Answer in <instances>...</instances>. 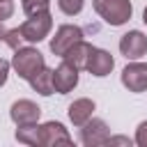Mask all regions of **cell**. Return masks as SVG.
Returning <instances> with one entry per match:
<instances>
[{
	"instance_id": "603a6c76",
	"label": "cell",
	"mask_w": 147,
	"mask_h": 147,
	"mask_svg": "<svg viewBox=\"0 0 147 147\" xmlns=\"http://www.w3.org/2000/svg\"><path fill=\"white\" fill-rule=\"evenodd\" d=\"M142 21H145V25H147V7H145V11H142Z\"/></svg>"
},
{
	"instance_id": "4fadbf2b",
	"label": "cell",
	"mask_w": 147,
	"mask_h": 147,
	"mask_svg": "<svg viewBox=\"0 0 147 147\" xmlns=\"http://www.w3.org/2000/svg\"><path fill=\"white\" fill-rule=\"evenodd\" d=\"M94 113V101L92 99H76L71 106H69V119L76 124V126H83Z\"/></svg>"
},
{
	"instance_id": "e0dca14e",
	"label": "cell",
	"mask_w": 147,
	"mask_h": 147,
	"mask_svg": "<svg viewBox=\"0 0 147 147\" xmlns=\"http://www.w3.org/2000/svg\"><path fill=\"white\" fill-rule=\"evenodd\" d=\"M57 7L67 14V16H76L83 9V0H57Z\"/></svg>"
},
{
	"instance_id": "ffe728a7",
	"label": "cell",
	"mask_w": 147,
	"mask_h": 147,
	"mask_svg": "<svg viewBox=\"0 0 147 147\" xmlns=\"http://www.w3.org/2000/svg\"><path fill=\"white\" fill-rule=\"evenodd\" d=\"M106 145H124V147H131V140L126 138V136H108V140H106Z\"/></svg>"
},
{
	"instance_id": "52a82bcc",
	"label": "cell",
	"mask_w": 147,
	"mask_h": 147,
	"mask_svg": "<svg viewBox=\"0 0 147 147\" xmlns=\"http://www.w3.org/2000/svg\"><path fill=\"white\" fill-rule=\"evenodd\" d=\"M122 85L129 92H145L147 90V64L145 62H131L122 71Z\"/></svg>"
},
{
	"instance_id": "30bf717a",
	"label": "cell",
	"mask_w": 147,
	"mask_h": 147,
	"mask_svg": "<svg viewBox=\"0 0 147 147\" xmlns=\"http://www.w3.org/2000/svg\"><path fill=\"white\" fill-rule=\"evenodd\" d=\"M78 85V69L71 67L69 62H62L57 69H53V90L60 94L71 92Z\"/></svg>"
},
{
	"instance_id": "5b68a950",
	"label": "cell",
	"mask_w": 147,
	"mask_h": 147,
	"mask_svg": "<svg viewBox=\"0 0 147 147\" xmlns=\"http://www.w3.org/2000/svg\"><path fill=\"white\" fill-rule=\"evenodd\" d=\"M80 39H83V30H80L78 25H60L57 32H55V37L51 39V51L62 57V55H64L76 41H80Z\"/></svg>"
},
{
	"instance_id": "7c38bea8",
	"label": "cell",
	"mask_w": 147,
	"mask_h": 147,
	"mask_svg": "<svg viewBox=\"0 0 147 147\" xmlns=\"http://www.w3.org/2000/svg\"><path fill=\"white\" fill-rule=\"evenodd\" d=\"M92 44H87V41H76L64 55H62V60L64 62H69L71 67H76V69H85L87 67V60H90V53H92Z\"/></svg>"
},
{
	"instance_id": "ba28073f",
	"label": "cell",
	"mask_w": 147,
	"mask_h": 147,
	"mask_svg": "<svg viewBox=\"0 0 147 147\" xmlns=\"http://www.w3.org/2000/svg\"><path fill=\"white\" fill-rule=\"evenodd\" d=\"M119 51L126 60H138L147 53V37L140 30H131L126 34H122L119 39Z\"/></svg>"
},
{
	"instance_id": "9c48e42d",
	"label": "cell",
	"mask_w": 147,
	"mask_h": 147,
	"mask_svg": "<svg viewBox=\"0 0 147 147\" xmlns=\"http://www.w3.org/2000/svg\"><path fill=\"white\" fill-rule=\"evenodd\" d=\"M39 115H41V108L34 101H30V99H18L9 108V117L18 126L21 124H34V122H39Z\"/></svg>"
},
{
	"instance_id": "44dd1931",
	"label": "cell",
	"mask_w": 147,
	"mask_h": 147,
	"mask_svg": "<svg viewBox=\"0 0 147 147\" xmlns=\"http://www.w3.org/2000/svg\"><path fill=\"white\" fill-rule=\"evenodd\" d=\"M7 76H9V62L0 57V87L7 83Z\"/></svg>"
},
{
	"instance_id": "6da1fadb",
	"label": "cell",
	"mask_w": 147,
	"mask_h": 147,
	"mask_svg": "<svg viewBox=\"0 0 147 147\" xmlns=\"http://www.w3.org/2000/svg\"><path fill=\"white\" fill-rule=\"evenodd\" d=\"M92 5H94V11L108 25H124L133 14V7L129 0H92Z\"/></svg>"
},
{
	"instance_id": "5bb4252c",
	"label": "cell",
	"mask_w": 147,
	"mask_h": 147,
	"mask_svg": "<svg viewBox=\"0 0 147 147\" xmlns=\"http://www.w3.org/2000/svg\"><path fill=\"white\" fill-rule=\"evenodd\" d=\"M30 85H32L34 92H39V94H44V96L53 94V92H55V90H53V71L44 67L39 74H34V76L30 78Z\"/></svg>"
},
{
	"instance_id": "d6986e66",
	"label": "cell",
	"mask_w": 147,
	"mask_h": 147,
	"mask_svg": "<svg viewBox=\"0 0 147 147\" xmlns=\"http://www.w3.org/2000/svg\"><path fill=\"white\" fill-rule=\"evenodd\" d=\"M136 145L147 147V119H145V122H140V124H138V129H136Z\"/></svg>"
},
{
	"instance_id": "8992f818",
	"label": "cell",
	"mask_w": 147,
	"mask_h": 147,
	"mask_svg": "<svg viewBox=\"0 0 147 147\" xmlns=\"http://www.w3.org/2000/svg\"><path fill=\"white\" fill-rule=\"evenodd\" d=\"M39 147H53V145H71V136L67 133V129L60 122H46L39 126V138H37Z\"/></svg>"
},
{
	"instance_id": "9a60e30c",
	"label": "cell",
	"mask_w": 147,
	"mask_h": 147,
	"mask_svg": "<svg viewBox=\"0 0 147 147\" xmlns=\"http://www.w3.org/2000/svg\"><path fill=\"white\" fill-rule=\"evenodd\" d=\"M37 138H39V126L37 122L34 124H21L16 129V140L23 142V145H37Z\"/></svg>"
},
{
	"instance_id": "3957f363",
	"label": "cell",
	"mask_w": 147,
	"mask_h": 147,
	"mask_svg": "<svg viewBox=\"0 0 147 147\" xmlns=\"http://www.w3.org/2000/svg\"><path fill=\"white\" fill-rule=\"evenodd\" d=\"M51 28H53V16H51L48 11H41V14L30 16V18L18 28V30H21V34H23V39H25V41L37 44V41H41V39H46V37H48Z\"/></svg>"
},
{
	"instance_id": "8fae6325",
	"label": "cell",
	"mask_w": 147,
	"mask_h": 147,
	"mask_svg": "<svg viewBox=\"0 0 147 147\" xmlns=\"http://www.w3.org/2000/svg\"><path fill=\"white\" fill-rule=\"evenodd\" d=\"M113 67H115V60H113V55H110L108 51H103V48H92L90 60H87V67H85L92 76L103 78V76H108V74L113 71Z\"/></svg>"
},
{
	"instance_id": "7402d4cb",
	"label": "cell",
	"mask_w": 147,
	"mask_h": 147,
	"mask_svg": "<svg viewBox=\"0 0 147 147\" xmlns=\"http://www.w3.org/2000/svg\"><path fill=\"white\" fill-rule=\"evenodd\" d=\"M5 32H7V30H5V25H2V21H0V39H5Z\"/></svg>"
},
{
	"instance_id": "277c9868",
	"label": "cell",
	"mask_w": 147,
	"mask_h": 147,
	"mask_svg": "<svg viewBox=\"0 0 147 147\" xmlns=\"http://www.w3.org/2000/svg\"><path fill=\"white\" fill-rule=\"evenodd\" d=\"M108 136H110V129H108V124H106L103 119H99V117H90V119L83 124V129H80V140H83L85 147L106 145Z\"/></svg>"
},
{
	"instance_id": "2e32d148",
	"label": "cell",
	"mask_w": 147,
	"mask_h": 147,
	"mask_svg": "<svg viewBox=\"0 0 147 147\" xmlns=\"http://www.w3.org/2000/svg\"><path fill=\"white\" fill-rule=\"evenodd\" d=\"M21 5H23V11H25L28 16H34V14L48 11L51 0H21Z\"/></svg>"
},
{
	"instance_id": "7a4b0ae2",
	"label": "cell",
	"mask_w": 147,
	"mask_h": 147,
	"mask_svg": "<svg viewBox=\"0 0 147 147\" xmlns=\"http://www.w3.org/2000/svg\"><path fill=\"white\" fill-rule=\"evenodd\" d=\"M11 67L16 69V74L23 80H30L34 74H39L46 67V60L37 48H23L21 46V48H16V55L11 57Z\"/></svg>"
},
{
	"instance_id": "ac0fdd59",
	"label": "cell",
	"mask_w": 147,
	"mask_h": 147,
	"mask_svg": "<svg viewBox=\"0 0 147 147\" xmlns=\"http://www.w3.org/2000/svg\"><path fill=\"white\" fill-rule=\"evenodd\" d=\"M25 39H23V34H21V30L18 28H14V30H7L5 32V44L9 46V48H21V44H23Z\"/></svg>"
}]
</instances>
